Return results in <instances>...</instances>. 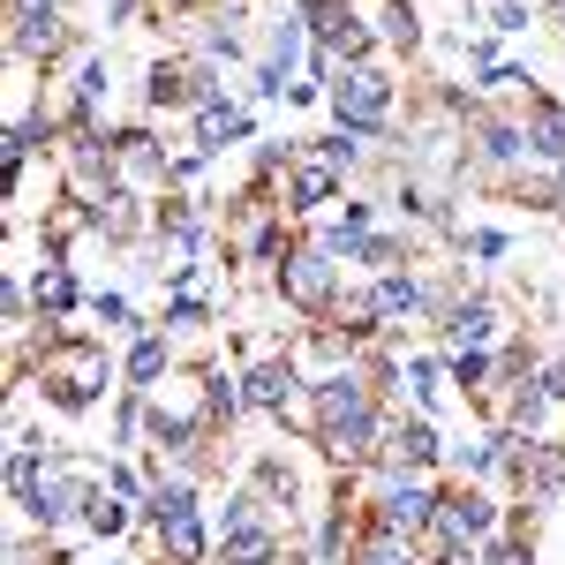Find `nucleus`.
I'll return each instance as SVG.
<instances>
[{
    "instance_id": "obj_3",
    "label": "nucleus",
    "mask_w": 565,
    "mask_h": 565,
    "mask_svg": "<svg viewBox=\"0 0 565 565\" xmlns=\"http://www.w3.org/2000/svg\"><path fill=\"white\" fill-rule=\"evenodd\" d=\"M68 53H84V45H76V23H68L61 0H8V61L15 68L53 84Z\"/></svg>"
},
{
    "instance_id": "obj_12",
    "label": "nucleus",
    "mask_w": 565,
    "mask_h": 565,
    "mask_svg": "<svg viewBox=\"0 0 565 565\" xmlns=\"http://www.w3.org/2000/svg\"><path fill=\"white\" fill-rule=\"evenodd\" d=\"M61 106H68V121H114V61H106L98 45H84V53L68 61Z\"/></svg>"
},
{
    "instance_id": "obj_13",
    "label": "nucleus",
    "mask_w": 565,
    "mask_h": 565,
    "mask_svg": "<svg viewBox=\"0 0 565 565\" xmlns=\"http://www.w3.org/2000/svg\"><path fill=\"white\" fill-rule=\"evenodd\" d=\"M174 370H181V340H174V332H159V317H151L136 340H121V385H129V392H159Z\"/></svg>"
},
{
    "instance_id": "obj_4",
    "label": "nucleus",
    "mask_w": 565,
    "mask_h": 565,
    "mask_svg": "<svg viewBox=\"0 0 565 565\" xmlns=\"http://www.w3.org/2000/svg\"><path fill=\"white\" fill-rule=\"evenodd\" d=\"M242 385H249V415H264V423H279V430H309L302 407H309V362L295 354V340L287 348H264L242 362Z\"/></svg>"
},
{
    "instance_id": "obj_9",
    "label": "nucleus",
    "mask_w": 565,
    "mask_h": 565,
    "mask_svg": "<svg viewBox=\"0 0 565 565\" xmlns=\"http://www.w3.org/2000/svg\"><path fill=\"white\" fill-rule=\"evenodd\" d=\"M189 143L204 151V159H226V151H242V143H264L257 114H249V98H234V90L218 84L196 114H189Z\"/></svg>"
},
{
    "instance_id": "obj_25",
    "label": "nucleus",
    "mask_w": 565,
    "mask_h": 565,
    "mask_svg": "<svg viewBox=\"0 0 565 565\" xmlns=\"http://www.w3.org/2000/svg\"><path fill=\"white\" fill-rule=\"evenodd\" d=\"M84 565H121V558H114V551H98V558H84Z\"/></svg>"
},
{
    "instance_id": "obj_26",
    "label": "nucleus",
    "mask_w": 565,
    "mask_h": 565,
    "mask_svg": "<svg viewBox=\"0 0 565 565\" xmlns=\"http://www.w3.org/2000/svg\"><path fill=\"white\" fill-rule=\"evenodd\" d=\"M558 23H565V8H558Z\"/></svg>"
},
{
    "instance_id": "obj_17",
    "label": "nucleus",
    "mask_w": 565,
    "mask_h": 565,
    "mask_svg": "<svg viewBox=\"0 0 565 565\" xmlns=\"http://www.w3.org/2000/svg\"><path fill=\"white\" fill-rule=\"evenodd\" d=\"M445 476H460V482H490V490H498V476H505V445H498V430L460 437V445L445 452Z\"/></svg>"
},
{
    "instance_id": "obj_21",
    "label": "nucleus",
    "mask_w": 565,
    "mask_h": 565,
    "mask_svg": "<svg viewBox=\"0 0 565 565\" xmlns=\"http://www.w3.org/2000/svg\"><path fill=\"white\" fill-rule=\"evenodd\" d=\"M90 317H98V332H106V340H136V332L151 324V317L129 302V287H90Z\"/></svg>"
},
{
    "instance_id": "obj_20",
    "label": "nucleus",
    "mask_w": 565,
    "mask_h": 565,
    "mask_svg": "<svg viewBox=\"0 0 565 565\" xmlns=\"http://www.w3.org/2000/svg\"><path fill=\"white\" fill-rule=\"evenodd\" d=\"M159 317V332H174V340H196V332H212L218 324V302L212 295H167V302L151 309Z\"/></svg>"
},
{
    "instance_id": "obj_6",
    "label": "nucleus",
    "mask_w": 565,
    "mask_h": 565,
    "mask_svg": "<svg viewBox=\"0 0 565 565\" xmlns=\"http://www.w3.org/2000/svg\"><path fill=\"white\" fill-rule=\"evenodd\" d=\"M324 114H332V129L392 136V114H399V76H392L385 61H370V68H340V76H332V90H324Z\"/></svg>"
},
{
    "instance_id": "obj_7",
    "label": "nucleus",
    "mask_w": 565,
    "mask_h": 565,
    "mask_svg": "<svg viewBox=\"0 0 565 565\" xmlns=\"http://www.w3.org/2000/svg\"><path fill=\"white\" fill-rule=\"evenodd\" d=\"M505 332H513V309L498 302L490 287H460V295L445 302V317L430 324L437 354H452V348H498Z\"/></svg>"
},
{
    "instance_id": "obj_2",
    "label": "nucleus",
    "mask_w": 565,
    "mask_h": 565,
    "mask_svg": "<svg viewBox=\"0 0 565 565\" xmlns=\"http://www.w3.org/2000/svg\"><path fill=\"white\" fill-rule=\"evenodd\" d=\"M271 302L287 309V317H302V324H332L340 302H348V264L302 234V242L287 249V264L271 271Z\"/></svg>"
},
{
    "instance_id": "obj_24",
    "label": "nucleus",
    "mask_w": 565,
    "mask_h": 565,
    "mask_svg": "<svg viewBox=\"0 0 565 565\" xmlns=\"http://www.w3.org/2000/svg\"><path fill=\"white\" fill-rule=\"evenodd\" d=\"M476 565H543V558H535V535H513V527H505L498 543L476 551Z\"/></svg>"
},
{
    "instance_id": "obj_15",
    "label": "nucleus",
    "mask_w": 565,
    "mask_h": 565,
    "mask_svg": "<svg viewBox=\"0 0 565 565\" xmlns=\"http://www.w3.org/2000/svg\"><path fill=\"white\" fill-rule=\"evenodd\" d=\"M527 121V151H535V167H565V98H551V90H535L521 106Z\"/></svg>"
},
{
    "instance_id": "obj_19",
    "label": "nucleus",
    "mask_w": 565,
    "mask_h": 565,
    "mask_svg": "<svg viewBox=\"0 0 565 565\" xmlns=\"http://www.w3.org/2000/svg\"><path fill=\"white\" fill-rule=\"evenodd\" d=\"M370 23H377V39H385L399 61H415V53H423V39H430L415 0H370Z\"/></svg>"
},
{
    "instance_id": "obj_22",
    "label": "nucleus",
    "mask_w": 565,
    "mask_h": 565,
    "mask_svg": "<svg viewBox=\"0 0 565 565\" xmlns=\"http://www.w3.org/2000/svg\"><path fill=\"white\" fill-rule=\"evenodd\" d=\"M452 249H460L468 264H482V271H490V264L513 257V226H460V234H452Z\"/></svg>"
},
{
    "instance_id": "obj_16",
    "label": "nucleus",
    "mask_w": 565,
    "mask_h": 565,
    "mask_svg": "<svg viewBox=\"0 0 565 565\" xmlns=\"http://www.w3.org/2000/svg\"><path fill=\"white\" fill-rule=\"evenodd\" d=\"M399 392H407L423 415H437V407H445V392H452L445 354H437V348H407V362H399Z\"/></svg>"
},
{
    "instance_id": "obj_10",
    "label": "nucleus",
    "mask_w": 565,
    "mask_h": 565,
    "mask_svg": "<svg viewBox=\"0 0 565 565\" xmlns=\"http://www.w3.org/2000/svg\"><path fill=\"white\" fill-rule=\"evenodd\" d=\"M340 196H348V174H340L317 143H309L302 159L287 167V181H279V212L295 218V226H317V212H324V204H340Z\"/></svg>"
},
{
    "instance_id": "obj_23",
    "label": "nucleus",
    "mask_w": 565,
    "mask_h": 565,
    "mask_svg": "<svg viewBox=\"0 0 565 565\" xmlns=\"http://www.w3.org/2000/svg\"><path fill=\"white\" fill-rule=\"evenodd\" d=\"M535 15H543L535 0H490L482 8V31L490 39H521V31H535Z\"/></svg>"
},
{
    "instance_id": "obj_11",
    "label": "nucleus",
    "mask_w": 565,
    "mask_h": 565,
    "mask_svg": "<svg viewBox=\"0 0 565 565\" xmlns=\"http://www.w3.org/2000/svg\"><path fill=\"white\" fill-rule=\"evenodd\" d=\"M242 23H249V0H226V8H212V15L189 31L181 53H196L204 68H242V61H249V31H242Z\"/></svg>"
},
{
    "instance_id": "obj_1",
    "label": "nucleus",
    "mask_w": 565,
    "mask_h": 565,
    "mask_svg": "<svg viewBox=\"0 0 565 565\" xmlns=\"http://www.w3.org/2000/svg\"><path fill=\"white\" fill-rule=\"evenodd\" d=\"M309 452L332 468V476H370L377 460H385V430H392V407L385 392L370 385V370L354 362V370H332V377H309Z\"/></svg>"
},
{
    "instance_id": "obj_18",
    "label": "nucleus",
    "mask_w": 565,
    "mask_h": 565,
    "mask_svg": "<svg viewBox=\"0 0 565 565\" xmlns=\"http://www.w3.org/2000/svg\"><path fill=\"white\" fill-rule=\"evenodd\" d=\"M136 527H143V505H129V498H114V490L98 482V490H90V505H84V535L114 551V543H121V535H136Z\"/></svg>"
},
{
    "instance_id": "obj_5",
    "label": "nucleus",
    "mask_w": 565,
    "mask_h": 565,
    "mask_svg": "<svg viewBox=\"0 0 565 565\" xmlns=\"http://www.w3.org/2000/svg\"><path fill=\"white\" fill-rule=\"evenodd\" d=\"M370 498H362V513L392 535H407V543H430L437 535V498H445V476H385V468H370Z\"/></svg>"
},
{
    "instance_id": "obj_8",
    "label": "nucleus",
    "mask_w": 565,
    "mask_h": 565,
    "mask_svg": "<svg viewBox=\"0 0 565 565\" xmlns=\"http://www.w3.org/2000/svg\"><path fill=\"white\" fill-rule=\"evenodd\" d=\"M445 430H437V415L423 407H392V430H385V476H445Z\"/></svg>"
},
{
    "instance_id": "obj_14",
    "label": "nucleus",
    "mask_w": 565,
    "mask_h": 565,
    "mask_svg": "<svg viewBox=\"0 0 565 565\" xmlns=\"http://www.w3.org/2000/svg\"><path fill=\"white\" fill-rule=\"evenodd\" d=\"M31 309H39V324H76V309H90V287L76 279V257H39Z\"/></svg>"
}]
</instances>
